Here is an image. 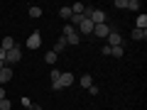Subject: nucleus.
Returning a JSON list of instances; mask_svg holds the SVG:
<instances>
[{"mask_svg":"<svg viewBox=\"0 0 147 110\" xmlns=\"http://www.w3.org/2000/svg\"><path fill=\"white\" fill-rule=\"evenodd\" d=\"M27 49H39L42 47V34L39 32H32L30 37H27V44H25Z\"/></svg>","mask_w":147,"mask_h":110,"instance_id":"f257e3e1","label":"nucleus"},{"mask_svg":"<svg viewBox=\"0 0 147 110\" xmlns=\"http://www.w3.org/2000/svg\"><path fill=\"white\" fill-rule=\"evenodd\" d=\"M22 59V52H20V47H15V49H10V52L5 54V64H17Z\"/></svg>","mask_w":147,"mask_h":110,"instance_id":"f03ea898","label":"nucleus"},{"mask_svg":"<svg viewBox=\"0 0 147 110\" xmlns=\"http://www.w3.org/2000/svg\"><path fill=\"white\" fill-rule=\"evenodd\" d=\"M105 42H108V47H120V44H123V37L118 34L115 30H110V34L105 37Z\"/></svg>","mask_w":147,"mask_h":110,"instance_id":"7ed1b4c3","label":"nucleus"},{"mask_svg":"<svg viewBox=\"0 0 147 110\" xmlns=\"http://www.w3.org/2000/svg\"><path fill=\"white\" fill-rule=\"evenodd\" d=\"M110 30H113V27H108V25H96V27H93V37H100V39H105V37L110 34Z\"/></svg>","mask_w":147,"mask_h":110,"instance_id":"20e7f679","label":"nucleus"},{"mask_svg":"<svg viewBox=\"0 0 147 110\" xmlns=\"http://www.w3.org/2000/svg\"><path fill=\"white\" fill-rule=\"evenodd\" d=\"M10 78H12V68H10V66L0 68V83L5 86V83H7V81H10Z\"/></svg>","mask_w":147,"mask_h":110,"instance_id":"39448f33","label":"nucleus"},{"mask_svg":"<svg viewBox=\"0 0 147 110\" xmlns=\"http://www.w3.org/2000/svg\"><path fill=\"white\" fill-rule=\"evenodd\" d=\"M64 39H66V47H69V44H74V47H76V44H81V34H79V32H74V34L64 37Z\"/></svg>","mask_w":147,"mask_h":110,"instance_id":"423d86ee","label":"nucleus"},{"mask_svg":"<svg viewBox=\"0 0 147 110\" xmlns=\"http://www.w3.org/2000/svg\"><path fill=\"white\" fill-rule=\"evenodd\" d=\"M64 49H66V39H64V37H61V39H57V44H54V49H52V52H54V54H57V56H59V54H61Z\"/></svg>","mask_w":147,"mask_h":110,"instance_id":"0eeeda50","label":"nucleus"},{"mask_svg":"<svg viewBox=\"0 0 147 110\" xmlns=\"http://www.w3.org/2000/svg\"><path fill=\"white\" fill-rule=\"evenodd\" d=\"M132 39H135V42H140V39H147V30H132Z\"/></svg>","mask_w":147,"mask_h":110,"instance_id":"6e6552de","label":"nucleus"},{"mask_svg":"<svg viewBox=\"0 0 147 110\" xmlns=\"http://www.w3.org/2000/svg\"><path fill=\"white\" fill-rule=\"evenodd\" d=\"M17 44H15V39H12V37H5V39H3V49H5V52H10V49H15Z\"/></svg>","mask_w":147,"mask_h":110,"instance_id":"1a4fd4ad","label":"nucleus"},{"mask_svg":"<svg viewBox=\"0 0 147 110\" xmlns=\"http://www.w3.org/2000/svg\"><path fill=\"white\" fill-rule=\"evenodd\" d=\"M123 54H125L123 44H120V47H110V56H115V59H123Z\"/></svg>","mask_w":147,"mask_h":110,"instance_id":"9d476101","label":"nucleus"},{"mask_svg":"<svg viewBox=\"0 0 147 110\" xmlns=\"http://www.w3.org/2000/svg\"><path fill=\"white\" fill-rule=\"evenodd\" d=\"M81 86H84V88H91V86H93V78H91L88 73H84V76H81Z\"/></svg>","mask_w":147,"mask_h":110,"instance_id":"9b49d317","label":"nucleus"},{"mask_svg":"<svg viewBox=\"0 0 147 110\" xmlns=\"http://www.w3.org/2000/svg\"><path fill=\"white\" fill-rule=\"evenodd\" d=\"M81 22H84V15H71V20H69V25H71V27H79Z\"/></svg>","mask_w":147,"mask_h":110,"instance_id":"f8f14e48","label":"nucleus"},{"mask_svg":"<svg viewBox=\"0 0 147 110\" xmlns=\"http://www.w3.org/2000/svg\"><path fill=\"white\" fill-rule=\"evenodd\" d=\"M145 27H147V15L140 12V15H137V30H145Z\"/></svg>","mask_w":147,"mask_h":110,"instance_id":"ddd939ff","label":"nucleus"},{"mask_svg":"<svg viewBox=\"0 0 147 110\" xmlns=\"http://www.w3.org/2000/svg\"><path fill=\"white\" fill-rule=\"evenodd\" d=\"M59 17H61V20H71V7H61V10H59Z\"/></svg>","mask_w":147,"mask_h":110,"instance_id":"4468645a","label":"nucleus"},{"mask_svg":"<svg viewBox=\"0 0 147 110\" xmlns=\"http://www.w3.org/2000/svg\"><path fill=\"white\" fill-rule=\"evenodd\" d=\"M44 61H47L49 66H52V64H57V54H54V52H47V54H44Z\"/></svg>","mask_w":147,"mask_h":110,"instance_id":"2eb2a0df","label":"nucleus"},{"mask_svg":"<svg viewBox=\"0 0 147 110\" xmlns=\"http://www.w3.org/2000/svg\"><path fill=\"white\" fill-rule=\"evenodd\" d=\"M30 17H34V20H37V17H42V7L32 5V7H30Z\"/></svg>","mask_w":147,"mask_h":110,"instance_id":"dca6fc26","label":"nucleus"},{"mask_svg":"<svg viewBox=\"0 0 147 110\" xmlns=\"http://www.w3.org/2000/svg\"><path fill=\"white\" fill-rule=\"evenodd\" d=\"M125 10H140V0H127V7Z\"/></svg>","mask_w":147,"mask_h":110,"instance_id":"f3484780","label":"nucleus"},{"mask_svg":"<svg viewBox=\"0 0 147 110\" xmlns=\"http://www.w3.org/2000/svg\"><path fill=\"white\" fill-rule=\"evenodd\" d=\"M59 76H61V71H59V68H52V73H49L52 83H57V81H59Z\"/></svg>","mask_w":147,"mask_h":110,"instance_id":"a211bd4d","label":"nucleus"},{"mask_svg":"<svg viewBox=\"0 0 147 110\" xmlns=\"http://www.w3.org/2000/svg\"><path fill=\"white\" fill-rule=\"evenodd\" d=\"M10 108H12V103H10L7 98H3V100H0V110H10Z\"/></svg>","mask_w":147,"mask_h":110,"instance_id":"6ab92c4d","label":"nucleus"},{"mask_svg":"<svg viewBox=\"0 0 147 110\" xmlns=\"http://www.w3.org/2000/svg\"><path fill=\"white\" fill-rule=\"evenodd\" d=\"M74 32H76V27H71V25H64V37L74 34Z\"/></svg>","mask_w":147,"mask_h":110,"instance_id":"aec40b11","label":"nucleus"},{"mask_svg":"<svg viewBox=\"0 0 147 110\" xmlns=\"http://www.w3.org/2000/svg\"><path fill=\"white\" fill-rule=\"evenodd\" d=\"M115 7H120V10H125V7H127V0H115Z\"/></svg>","mask_w":147,"mask_h":110,"instance_id":"412c9836","label":"nucleus"},{"mask_svg":"<svg viewBox=\"0 0 147 110\" xmlns=\"http://www.w3.org/2000/svg\"><path fill=\"white\" fill-rule=\"evenodd\" d=\"M20 103H22V105H25V108H30V105H32V100H30V98H27V95H22V100H20Z\"/></svg>","mask_w":147,"mask_h":110,"instance_id":"4be33fe9","label":"nucleus"},{"mask_svg":"<svg viewBox=\"0 0 147 110\" xmlns=\"http://www.w3.org/2000/svg\"><path fill=\"white\" fill-rule=\"evenodd\" d=\"M100 52H103V56H110V47L105 44V47H100Z\"/></svg>","mask_w":147,"mask_h":110,"instance_id":"5701e85b","label":"nucleus"},{"mask_svg":"<svg viewBox=\"0 0 147 110\" xmlns=\"http://www.w3.org/2000/svg\"><path fill=\"white\" fill-rule=\"evenodd\" d=\"M5 54H7V52H5L3 47H0V61H5Z\"/></svg>","mask_w":147,"mask_h":110,"instance_id":"b1692460","label":"nucleus"},{"mask_svg":"<svg viewBox=\"0 0 147 110\" xmlns=\"http://www.w3.org/2000/svg\"><path fill=\"white\" fill-rule=\"evenodd\" d=\"M27 110H42V105H34V103H32V105H30Z\"/></svg>","mask_w":147,"mask_h":110,"instance_id":"393cba45","label":"nucleus"},{"mask_svg":"<svg viewBox=\"0 0 147 110\" xmlns=\"http://www.w3.org/2000/svg\"><path fill=\"white\" fill-rule=\"evenodd\" d=\"M5 98V88H3V86H0V100Z\"/></svg>","mask_w":147,"mask_h":110,"instance_id":"a878e982","label":"nucleus"},{"mask_svg":"<svg viewBox=\"0 0 147 110\" xmlns=\"http://www.w3.org/2000/svg\"><path fill=\"white\" fill-rule=\"evenodd\" d=\"M0 68H5V61H0Z\"/></svg>","mask_w":147,"mask_h":110,"instance_id":"bb28decb","label":"nucleus"}]
</instances>
